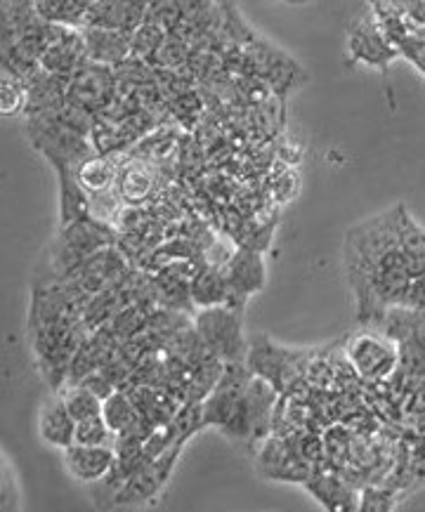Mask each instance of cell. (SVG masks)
Returning <instances> with one entry per match:
<instances>
[{
    "instance_id": "obj_10",
    "label": "cell",
    "mask_w": 425,
    "mask_h": 512,
    "mask_svg": "<svg viewBox=\"0 0 425 512\" xmlns=\"http://www.w3.org/2000/svg\"><path fill=\"white\" fill-rule=\"evenodd\" d=\"M85 52L90 62L97 64H121L133 57V34L121 29H107V26H85Z\"/></svg>"
},
{
    "instance_id": "obj_23",
    "label": "cell",
    "mask_w": 425,
    "mask_h": 512,
    "mask_svg": "<svg viewBox=\"0 0 425 512\" xmlns=\"http://www.w3.org/2000/svg\"><path fill=\"white\" fill-rule=\"evenodd\" d=\"M279 3H286V5H310V3H315V0H279Z\"/></svg>"
},
{
    "instance_id": "obj_5",
    "label": "cell",
    "mask_w": 425,
    "mask_h": 512,
    "mask_svg": "<svg viewBox=\"0 0 425 512\" xmlns=\"http://www.w3.org/2000/svg\"><path fill=\"white\" fill-rule=\"evenodd\" d=\"M348 357L355 371L364 380H388L400 364V350L395 340L385 338L381 333L364 331L350 340Z\"/></svg>"
},
{
    "instance_id": "obj_16",
    "label": "cell",
    "mask_w": 425,
    "mask_h": 512,
    "mask_svg": "<svg viewBox=\"0 0 425 512\" xmlns=\"http://www.w3.org/2000/svg\"><path fill=\"white\" fill-rule=\"evenodd\" d=\"M62 397H64V402H67L71 416H74L76 423L102 416L104 399L97 395V392L90 390V387H85L83 383L67 387V390L62 392Z\"/></svg>"
},
{
    "instance_id": "obj_21",
    "label": "cell",
    "mask_w": 425,
    "mask_h": 512,
    "mask_svg": "<svg viewBox=\"0 0 425 512\" xmlns=\"http://www.w3.org/2000/svg\"><path fill=\"white\" fill-rule=\"evenodd\" d=\"M19 508V482L12 472V463L8 454L3 458V477H0V510L10 512Z\"/></svg>"
},
{
    "instance_id": "obj_7",
    "label": "cell",
    "mask_w": 425,
    "mask_h": 512,
    "mask_svg": "<svg viewBox=\"0 0 425 512\" xmlns=\"http://www.w3.org/2000/svg\"><path fill=\"white\" fill-rule=\"evenodd\" d=\"M225 279L230 286V300L227 305L244 310V303L255 291L265 284V262L255 251H237L225 262Z\"/></svg>"
},
{
    "instance_id": "obj_12",
    "label": "cell",
    "mask_w": 425,
    "mask_h": 512,
    "mask_svg": "<svg viewBox=\"0 0 425 512\" xmlns=\"http://www.w3.org/2000/svg\"><path fill=\"white\" fill-rule=\"evenodd\" d=\"M189 295L196 305L215 307L227 305L230 300V286H227L225 269L222 267H206L196 274V279L189 286Z\"/></svg>"
},
{
    "instance_id": "obj_8",
    "label": "cell",
    "mask_w": 425,
    "mask_h": 512,
    "mask_svg": "<svg viewBox=\"0 0 425 512\" xmlns=\"http://www.w3.org/2000/svg\"><path fill=\"white\" fill-rule=\"evenodd\" d=\"M64 468L76 482L97 484L104 477L111 475V470L119 463L116 446H88V444H71L62 451Z\"/></svg>"
},
{
    "instance_id": "obj_15",
    "label": "cell",
    "mask_w": 425,
    "mask_h": 512,
    "mask_svg": "<svg viewBox=\"0 0 425 512\" xmlns=\"http://www.w3.org/2000/svg\"><path fill=\"white\" fill-rule=\"evenodd\" d=\"M102 416L107 420V425L116 435H123L140 420V413H137V404L130 402L128 395L123 392H111V395L104 399L102 404Z\"/></svg>"
},
{
    "instance_id": "obj_11",
    "label": "cell",
    "mask_w": 425,
    "mask_h": 512,
    "mask_svg": "<svg viewBox=\"0 0 425 512\" xmlns=\"http://www.w3.org/2000/svg\"><path fill=\"white\" fill-rule=\"evenodd\" d=\"M38 437L52 449H69L76 437V420L62 395L50 397L38 411Z\"/></svg>"
},
{
    "instance_id": "obj_13",
    "label": "cell",
    "mask_w": 425,
    "mask_h": 512,
    "mask_svg": "<svg viewBox=\"0 0 425 512\" xmlns=\"http://www.w3.org/2000/svg\"><path fill=\"white\" fill-rule=\"evenodd\" d=\"M76 177L88 194L109 192L111 185H114V180H116L114 161L104 154L102 156L93 154L90 159H85L81 166L76 168Z\"/></svg>"
},
{
    "instance_id": "obj_17",
    "label": "cell",
    "mask_w": 425,
    "mask_h": 512,
    "mask_svg": "<svg viewBox=\"0 0 425 512\" xmlns=\"http://www.w3.org/2000/svg\"><path fill=\"white\" fill-rule=\"evenodd\" d=\"M352 48H355L357 57H362L371 64L388 62V57H392L388 41H383V38L376 34L374 26H359L355 41H352Z\"/></svg>"
},
{
    "instance_id": "obj_19",
    "label": "cell",
    "mask_w": 425,
    "mask_h": 512,
    "mask_svg": "<svg viewBox=\"0 0 425 512\" xmlns=\"http://www.w3.org/2000/svg\"><path fill=\"white\" fill-rule=\"evenodd\" d=\"M0 90H3L0 109H3L5 116H15L26 111V97H29V93H26V81L3 69V83H0Z\"/></svg>"
},
{
    "instance_id": "obj_14",
    "label": "cell",
    "mask_w": 425,
    "mask_h": 512,
    "mask_svg": "<svg viewBox=\"0 0 425 512\" xmlns=\"http://www.w3.org/2000/svg\"><path fill=\"white\" fill-rule=\"evenodd\" d=\"M307 489H310L312 496H315L317 501L329 510L357 508V501H352L350 489L345 487L338 477L322 475L317 479H307Z\"/></svg>"
},
{
    "instance_id": "obj_9",
    "label": "cell",
    "mask_w": 425,
    "mask_h": 512,
    "mask_svg": "<svg viewBox=\"0 0 425 512\" xmlns=\"http://www.w3.org/2000/svg\"><path fill=\"white\" fill-rule=\"evenodd\" d=\"M85 62H88V52H85L83 31L60 24L57 36L52 38V43L43 52L41 69L50 71V74L71 78Z\"/></svg>"
},
{
    "instance_id": "obj_22",
    "label": "cell",
    "mask_w": 425,
    "mask_h": 512,
    "mask_svg": "<svg viewBox=\"0 0 425 512\" xmlns=\"http://www.w3.org/2000/svg\"><path fill=\"white\" fill-rule=\"evenodd\" d=\"M400 307H404V310H411V312L425 314V274H421V277H416L414 281H411L409 291L404 293V300Z\"/></svg>"
},
{
    "instance_id": "obj_4",
    "label": "cell",
    "mask_w": 425,
    "mask_h": 512,
    "mask_svg": "<svg viewBox=\"0 0 425 512\" xmlns=\"http://www.w3.org/2000/svg\"><path fill=\"white\" fill-rule=\"evenodd\" d=\"M274 406V390L260 378L248 380L244 395L234 406L232 416L227 418V423L222 425V430H227L230 437L239 439H263L270 425Z\"/></svg>"
},
{
    "instance_id": "obj_1",
    "label": "cell",
    "mask_w": 425,
    "mask_h": 512,
    "mask_svg": "<svg viewBox=\"0 0 425 512\" xmlns=\"http://www.w3.org/2000/svg\"><path fill=\"white\" fill-rule=\"evenodd\" d=\"M402 206L352 227L348 236V277L357 293L359 314L400 307L414 281V269L402 239Z\"/></svg>"
},
{
    "instance_id": "obj_3",
    "label": "cell",
    "mask_w": 425,
    "mask_h": 512,
    "mask_svg": "<svg viewBox=\"0 0 425 512\" xmlns=\"http://www.w3.org/2000/svg\"><path fill=\"white\" fill-rule=\"evenodd\" d=\"M196 328L204 345L215 357L227 364H239L244 357V336H241V310L230 305L204 307L196 319Z\"/></svg>"
},
{
    "instance_id": "obj_18",
    "label": "cell",
    "mask_w": 425,
    "mask_h": 512,
    "mask_svg": "<svg viewBox=\"0 0 425 512\" xmlns=\"http://www.w3.org/2000/svg\"><path fill=\"white\" fill-rule=\"evenodd\" d=\"M116 432L109 428L104 416L88 418L76 423V437L74 444H88V446H116Z\"/></svg>"
},
{
    "instance_id": "obj_6",
    "label": "cell",
    "mask_w": 425,
    "mask_h": 512,
    "mask_svg": "<svg viewBox=\"0 0 425 512\" xmlns=\"http://www.w3.org/2000/svg\"><path fill=\"white\" fill-rule=\"evenodd\" d=\"M114 85L116 76L107 64L97 62H85L81 69L71 76L69 81V93L67 100L76 107H81L90 114H102L104 109L111 107L114 100Z\"/></svg>"
},
{
    "instance_id": "obj_20",
    "label": "cell",
    "mask_w": 425,
    "mask_h": 512,
    "mask_svg": "<svg viewBox=\"0 0 425 512\" xmlns=\"http://www.w3.org/2000/svg\"><path fill=\"white\" fill-rule=\"evenodd\" d=\"M119 187H121V194L126 196V199L137 201V199H142V196H147L149 189H152V175H149L147 168H142V166L126 168L119 175Z\"/></svg>"
},
{
    "instance_id": "obj_2",
    "label": "cell",
    "mask_w": 425,
    "mask_h": 512,
    "mask_svg": "<svg viewBox=\"0 0 425 512\" xmlns=\"http://www.w3.org/2000/svg\"><path fill=\"white\" fill-rule=\"evenodd\" d=\"M26 135H29L34 149H38L45 159L52 163L57 173L74 170L85 159L93 156V144L88 142V135L78 133L76 128L67 126L55 111L50 114L29 116L26 123Z\"/></svg>"
}]
</instances>
